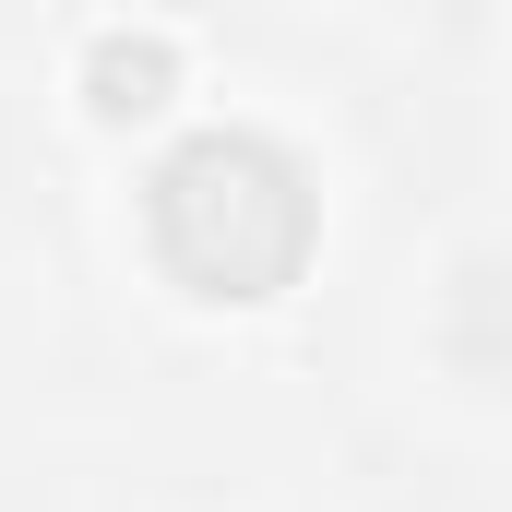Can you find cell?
<instances>
[{
	"label": "cell",
	"instance_id": "cell-1",
	"mask_svg": "<svg viewBox=\"0 0 512 512\" xmlns=\"http://www.w3.org/2000/svg\"><path fill=\"white\" fill-rule=\"evenodd\" d=\"M143 227H155V262H167L191 298H274V286H298L322 203H310V167H298L274 131L203 120V131H179V143L155 155Z\"/></svg>",
	"mask_w": 512,
	"mask_h": 512
},
{
	"label": "cell",
	"instance_id": "cell-2",
	"mask_svg": "<svg viewBox=\"0 0 512 512\" xmlns=\"http://www.w3.org/2000/svg\"><path fill=\"white\" fill-rule=\"evenodd\" d=\"M84 84H96L108 120H143V108L167 96V36H96V72H84Z\"/></svg>",
	"mask_w": 512,
	"mask_h": 512
}]
</instances>
